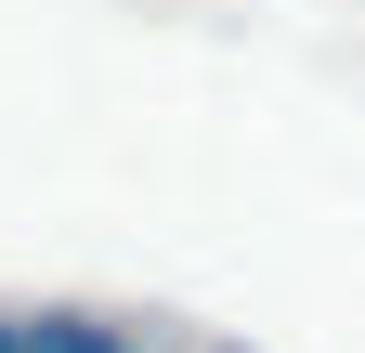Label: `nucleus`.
Returning a JSON list of instances; mask_svg holds the SVG:
<instances>
[{"label":"nucleus","instance_id":"obj_1","mask_svg":"<svg viewBox=\"0 0 365 353\" xmlns=\"http://www.w3.org/2000/svg\"><path fill=\"white\" fill-rule=\"evenodd\" d=\"M26 353H118L105 327H26Z\"/></svg>","mask_w":365,"mask_h":353}]
</instances>
